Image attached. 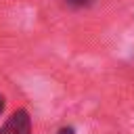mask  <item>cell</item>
Returning <instances> with one entry per match:
<instances>
[{
  "instance_id": "3",
  "label": "cell",
  "mask_w": 134,
  "mask_h": 134,
  "mask_svg": "<svg viewBox=\"0 0 134 134\" xmlns=\"http://www.w3.org/2000/svg\"><path fill=\"white\" fill-rule=\"evenodd\" d=\"M57 134H75V132H73V128H69V126H67V128H61Z\"/></svg>"
},
{
  "instance_id": "1",
  "label": "cell",
  "mask_w": 134,
  "mask_h": 134,
  "mask_svg": "<svg viewBox=\"0 0 134 134\" xmlns=\"http://www.w3.org/2000/svg\"><path fill=\"white\" fill-rule=\"evenodd\" d=\"M0 134H31V117L25 109H17L0 128Z\"/></svg>"
},
{
  "instance_id": "2",
  "label": "cell",
  "mask_w": 134,
  "mask_h": 134,
  "mask_svg": "<svg viewBox=\"0 0 134 134\" xmlns=\"http://www.w3.org/2000/svg\"><path fill=\"white\" fill-rule=\"evenodd\" d=\"M67 8H73V10H80V8H88L94 4V0H63Z\"/></svg>"
},
{
  "instance_id": "4",
  "label": "cell",
  "mask_w": 134,
  "mask_h": 134,
  "mask_svg": "<svg viewBox=\"0 0 134 134\" xmlns=\"http://www.w3.org/2000/svg\"><path fill=\"white\" fill-rule=\"evenodd\" d=\"M2 111H4V96L0 94V113H2Z\"/></svg>"
}]
</instances>
